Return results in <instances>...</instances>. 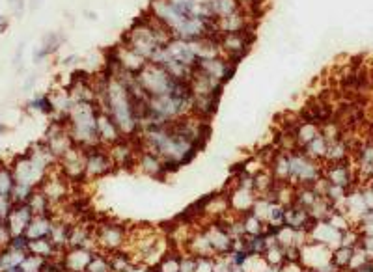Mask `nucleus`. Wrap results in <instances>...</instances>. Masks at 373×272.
<instances>
[{"mask_svg": "<svg viewBox=\"0 0 373 272\" xmlns=\"http://www.w3.org/2000/svg\"><path fill=\"white\" fill-rule=\"evenodd\" d=\"M84 153H86V177L90 179L103 177L105 173H108L114 168L111 153H108V149L103 147V144L88 147V149H84Z\"/></svg>", "mask_w": 373, "mask_h": 272, "instance_id": "5", "label": "nucleus"}, {"mask_svg": "<svg viewBox=\"0 0 373 272\" xmlns=\"http://www.w3.org/2000/svg\"><path fill=\"white\" fill-rule=\"evenodd\" d=\"M86 272H112L108 256H105V254H94Z\"/></svg>", "mask_w": 373, "mask_h": 272, "instance_id": "17", "label": "nucleus"}, {"mask_svg": "<svg viewBox=\"0 0 373 272\" xmlns=\"http://www.w3.org/2000/svg\"><path fill=\"white\" fill-rule=\"evenodd\" d=\"M95 252L88 248H68L62 256V265L65 272H86Z\"/></svg>", "mask_w": 373, "mask_h": 272, "instance_id": "8", "label": "nucleus"}, {"mask_svg": "<svg viewBox=\"0 0 373 272\" xmlns=\"http://www.w3.org/2000/svg\"><path fill=\"white\" fill-rule=\"evenodd\" d=\"M209 6H211L213 19H216V21L233 15L239 10H243L241 0H209Z\"/></svg>", "mask_w": 373, "mask_h": 272, "instance_id": "12", "label": "nucleus"}, {"mask_svg": "<svg viewBox=\"0 0 373 272\" xmlns=\"http://www.w3.org/2000/svg\"><path fill=\"white\" fill-rule=\"evenodd\" d=\"M4 25H8V21H6L4 15H0V27H4Z\"/></svg>", "mask_w": 373, "mask_h": 272, "instance_id": "19", "label": "nucleus"}, {"mask_svg": "<svg viewBox=\"0 0 373 272\" xmlns=\"http://www.w3.org/2000/svg\"><path fill=\"white\" fill-rule=\"evenodd\" d=\"M2 129H4V127H2V125H0V131H2Z\"/></svg>", "mask_w": 373, "mask_h": 272, "instance_id": "20", "label": "nucleus"}, {"mask_svg": "<svg viewBox=\"0 0 373 272\" xmlns=\"http://www.w3.org/2000/svg\"><path fill=\"white\" fill-rule=\"evenodd\" d=\"M34 216L36 215L32 213V209L28 207V203H15L13 205V209L10 211V215H8V218H6V225H8L11 237L25 235V231L28 230V225H30V222H32Z\"/></svg>", "mask_w": 373, "mask_h": 272, "instance_id": "7", "label": "nucleus"}, {"mask_svg": "<svg viewBox=\"0 0 373 272\" xmlns=\"http://www.w3.org/2000/svg\"><path fill=\"white\" fill-rule=\"evenodd\" d=\"M114 53H116V58H118L120 67L123 69V71H127V73L138 75L144 67H146V63H147L146 60H144L140 54L135 53L133 49L123 45V43H118V45H116Z\"/></svg>", "mask_w": 373, "mask_h": 272, "instance_id": "9", "label": "nucleus"}, {"mask_svg": "<svg viewBox=\"0 0 373 272\" xmlns=\"http://www.w3.org/2000/svg\"><path fill=\"white\" fill-rule=\"evenodd\" d=\"M63 272H65V270H63Z\"/></svg>", "mask_w": 373, "mask_h": 272, "instance_id": "21", "label": "nucleus"}, {"mask_svg": "<svg viewBox=\"0 0 373 272\" xmlns=\"http://www.w3.org/2000/svg\"><path fill=\"white\" fill-rule=\"evenodd\" d=\"M28 254L41 257V259H53L62 252L56 250V246L53 244L51 239H34V241H28Z\"/></svg>", "mask_w": 373, "mask_h": 272, "instance_id": "13", "label": "nucleus"}, {"mask_svg": "<svg viewBox=\"0 0 373 272\" xmlns=\"http://www.w3.org/2000/svg\"><path fill=\"white\" fill-rule=\"evenodd\" d=\"M54 218L49 215L43 216H34L28 225V230L25 231V237L28 241H34V239H49L51 235V230H53Z\"/></svg>", "mask_w": 373, "mask_h": 272, "instance_id": "11", "label": "nucleus"}, {"mask_svg": "<svg viewBox=\"0 0 373 272\" xmlns=\"http://www.w3.org/2000/svg\"><path fill=\"white\" fill-rule=\"evenodd\" d=\"M97 116L99 106L94 103H75L71 112L68 114V131L73 138L75 146L88 149L99 146V132H97Z\"/></svg>", "mask_w": 373, "mask_h": 272, "instance_id": "1", "label": "nucleus"}, {"mask_svg": "<svg viewBox=\"0 0 373 272\" xmlns=\"http://www.w3.org/2000/svg\"><path fill=\"white\" fill-rule=\"evenodd\" d=\"M95 242L101 250L118 252L127 242V231L118 224H101L95 230Z\"/></svg>", "mask_w": 373, "mask_h": 272, "instance_id": "6", "label": "nucleus"}, {"mask_svg": "<svg viewBox=\"0 0 373 272\" xmlns=\"http://www.w3.org/2000/svg\"><path fill=\"white\" fill-rule=\"evenodd\" d=\"M235 65L237 63L230 62L228 58L224 56H213V58H204V60H198L194 67L200 71L202 75L209 77L211 80H215L218 84H224L231 79V75L235 73Z\"/></svg>", "mask_w": 373, "mask_h": 272, "instance_id": "4", "label": "nucleus"}, {"mask_svg": "<svg viewBox=\"0 0 373 272\" xmlns=\"http://www.w3.org/2000/svg\"><path fill=\"white\" fill-rule=\"evenodd\" d=\"M15 187V177H13V170L8 164L0 163V196L2 194H11Z\"/></svg>", "mask_w": 373, "mask_h": 272, "instance_id": "14", "label": "nucleus"}, {"mask_svg": "<svg viewBox=\"0 0 373 272\" xmlns=\"http://www.w3.org/2000/svg\"><path fill=\"white\" fill-rule=\"evenodd\" d=\"M63 41H65V37H63L62 34H58V32H49L47 36L43 37L41 49L45 51L47 56H51V54L56 53L58 49H60V45H62Z\"/></svg>", "mask_w": 373, "mask_h": 272, "instance_id": "15", "label": "nucleus"}, {"mask_svg": "<svg viewBox=\"0 0 373 272\" xmlns=\"http://www.w3.org/2000/svg\"><path fill=\"white\" fill-rule=\"evenodd\" d=\"M28 106H30L32 110L41 112V114H53V112H54L51 95H36V97H34V99L28 103Z\"/></svg>", "mask_w": 373, "mask_h": 272, "instance_id": "16", "label": "nucleus"}, {"mask_svg": "<svg viewBox=\"0 0 373 272\" xmlns=\"http://www.w3.org/2000/svg\"><path fill=\"white\" fill-rule=\"evenodd\" d=\"M97 132H99V140L103 146H114L116 142L125 138L121 134L118 123L112 120V116L103 110H99V116H97Z\"/></svg>", "mask_w": 373, "mask_h": 272, "instance_id": "10", "label": "nucleus"}, {"mask_svg": "<svg viewBox=\"0 0 373 272\" xmlns=\"http://www.w3.org/2000/svg\"><path fill=\"white\" fill-rule=\"evenodd\" d=\"M261 2H265V0H241V4L243 6H247V10L250 11V13H252L254 17H258L259 15V4H261Z\"/></svg>", "mask_w": 373, "mask_h": 272, "instance_id": "18", "label": "nucleus"}, {"mask_svg": "<svg viewBox=\"0 0 373 272\" xmlns=\"http://www.w3.org/2000/svg\"><path fill=\"white\" fill-rule=\"evenodd\" d=\"M256 28H248L243 32H231V34H222L218 39V47H221V56L228 58L230 62L239 63V60L247 56L250 51V45L256 39L254 34Z\"/></svg>", "mask_w": 373, "mask_h": 272, "instance_id": "3", "label": "nucleus"}, {"mask_svg": "<svg viewBox=\"0 0 373 272\" xmlns=\"http://www.w3.org/2000/svg\"><path fill=\"white\" fill-rule=\"evenodd\" d=\"M175 80L164 67L157 63H146V67L137 75L138 86L144 89L147 97H163V95H172Z\"/></svg>", "mask_w": 373, "mask_h": 272, "instance_id": "2", "label": "nucleus"}]
</instances>
